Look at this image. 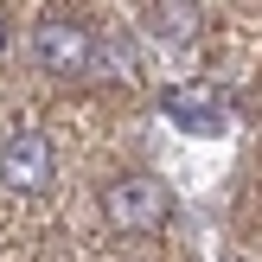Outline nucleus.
I'll use <instances>...</instances> for the list:
<instances>
[{
	"label": "nucleus",
	"mask_w": 262,
	"mask_h": 262,
	"mask_svg": "<svg viewBox=\"0 0 262 262\" xmlns=\"http://www.w3.org/2000/svg\"><path fill=\"white\" fill-rule=\"evenodd\" d=\"M102 217L128 237H160L173 224V186L154 173H122L102 186Z\"/></svg>",
	"instance_id": "1"
},
{
	"label": "nucleus",
	"mask_w": 262,
	"mask_h": 262,
	"mask_svg": "<svg viewBox=\"0 0 262 262\" xmlns=\"http://www.w3.org/2000/svg\"><path fill=\"white\" fill-rule=\"evenodd\" d=\"M32 58L45 64L51 77H96V64H102V38L90 32L83 19H64V13H51V19H38L32 26Z\"/></svg>",
	"instance_id": "2"
},
{
	"label": "nucleus",
	"mask_w": 262,
	"mask_h": 262,
	"mask_svg": "<svg viewBox=\"0 0 262 262\" xmlns=\"http://www.w3.org/2000/svg\"><path fill=\"white\" fill-rule=\"evenodd\" d=\"M160 115L179 128V135L211 141V135H224V122H230V90L217 83V77H186V83H166V90H160Z\"/></svg>",
	"instance_id": "3"
},
{
	"label": "nucleus",
	"mask_w": 262,
	"mask_h": 262,
	"mask_svg": "<svg viewBox=\"0 0 262 262\" xmlns=\"http://www.w3.org/2000/svg\"><path fill=\"white\" fill-rule=\"evenodd\" d=\"M51 173H58V160H51V141L38 135V128H7V135H0V186L7 192H26V199H32V192H45L51 186Z\"/></svg>",
	"instance_id": "4"
},
{
	"label": "nucleus",
	"mask_w": 262,
	"mask_h": 262,
	"mask_svg": "<svg viewBox=\"0 0 262 262\" xmlns=\"http://www.w3.org/2000/svg\"><path fill=\"white\" fill-rule=\"evenodd\" d=\"M147 32L160 38L166 51H192L205 38V7L199 0H154L147 7Z\"/></svg>",
	"instance_id": "5"
},
{
	"label": "nucleus",
	"mask_w": 262,
	"mask_h": 262,
	"mask_svg": "<svg viewBox=\"0 0 262 262\" xmlns=\"http://www.w3.org/2000/svg\"><path fill=\"white\" fill-rule=\"evenodd\" d=\"M0 58H7V13H0Z\"/></svg>",
	"instance_id": "6"
}]
</instances>
